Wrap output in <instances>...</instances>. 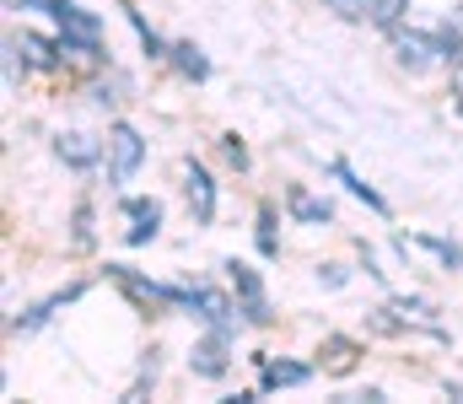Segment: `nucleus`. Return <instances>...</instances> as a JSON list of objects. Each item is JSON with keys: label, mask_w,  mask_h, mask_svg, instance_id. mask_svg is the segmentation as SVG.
Segmentation results:
<instances>
[{"label": "nucleus", "mask_w": 463, "mask_h": 404, "mask_svg": "<svg viewBox=\"0 0 463 404\" xmlns=\"http://www.w3.org/2000/svg\"><path fill=\"white\" fill-rule=\"evenodd\" d=\"M43 11H49V16H54V27L65 33V49L98 54V33H103V27H98V16H87V11H81L76 0H49Z\"/></svg>", "instance_id": "1"}, {"label": "nucleus", "mask_w": 463, "mask_h": 404, "mask_svg": "<svg viewBox=\"0 0 463 404\" xmlns=\"http://www.w3.org/2000/svg\"><path fill=\"white\" fill-rule=\"evenodd\" d=\"M109 151H114V183H129L135 178V167L146 162V140L129 130V125H114V135H109Z\"/></svg>", "instance_id": "2"}, {"label": "nucleus", "mask_w": 463, "mask_h": 404, "mask_svg": "<svg viewBox=\"0 0 463 404\" xmlns=\"http://www.w3.org/2000/svg\"><path fill=\"white\" fill-rule=\"evenodd\" d=\"M184 178H189V205H194V221L205 227V221L216 216V183H211V173H205V167H194V162L184 167Z\"/></svg>", "instance_id": "3"}, {"label": "nucleus", "mask_w": 463, "mask_h": 404, "mask_svg": "<svg viewBox=\"0 0 463 404\" xmlns=\"http://www.w3.org/2000/svg\"><path fill=\"white\" fill-rule=\"evenodd\" d=\"M194 372H205V378L227 372V324H211V340L194 345Z\"/></svg>", "instance_id": "4"}, {"label": "nucleus", "mask_w": 463, "mask_h": 404, "mask_svg": "<svg viewBox=\"0 0 463 404\" xmlns=\"http://www.w3.org/2000/svg\"><path fill=\"white\" fill-rule=\"evenodd\" d=\"M124 216L135 221V227H129V243H151L156 227H162V205H156V200H124Z\"/></svg>", "instance_id": "5"}, {"label": "nucleus", "mask_w": 463, "mask_h": 404, "mask_svg": "<svg viewBox=\"0 0 463 404\" xmlns=\"http://www.w3.org/2000/svg\"><path fill=\"white\" fill-rule=\"evenodd\" d=\"M232 280H237V291H242L248 318H253V324H264V318H269V307H264V286H259V275H253L248 265H232Z\"/></svg>", "instance_id": "6"}, {"label": "nucleus", "mask_w": 463, "mask_h": 404, "mask_svg": "<svg viewBox=\"0 0 463 404\" xmlns=\"http://www.w3.org/2000/svg\"><path fill=\"white\" fill-rule=\"evenodd\" d=\"M437 38H442V54H448V65H463V5L437 27Z\"/></svg>", "instance_id": "7"}, {"label": "nucleus", "mask_w": 463, "mask_h": 404, "mask_svg": "<svg viewBox=\"0 0 463 404\" xmlns=\"http://www.w3.org/2000/svg\"><path fill=\"white\" fill-rule=\"evenodd\" d=\"M60 156H65L71 167H92V162H98V146H92L87 135H65V140H60Z\"/></svg>", "instance_id": "8"}, {"label": "nucleus", "mask_w": 463, "mask_h": 404, "mask_svg": "<svg viewBox=\"0 0 463 404\" xmlns=\"http://www.w3.org/2000/svg\"><path fill=\"white\" fill-rule=\"evenodd\" d=\"M280 383H307V367H297V362H275V367H264V389H280Z\"/></svg>", "instance_id": "9"}, {"label": "nucleus", "mask_w": 463, "mask_h": 404, "mask_svg": "<svg viewBox=\"0 0 463 404\" xmlns=\"http://www.w3.org/2000/svg\"><path fill=\"white\" fill-rule=\"evenodd\" d=\"M291 211H297L302 221H329V216H335V211H329L324 200H313V194H291Z\"/></svg>", "instance_id": "10"}, {"label": "nucleus", "mask_w": 463, "mask_h": 404, "mask_svg": "<svg viewBox=\"0 0 463 404\" xmlns=\"http://www.w3.org/2000/svg\"><path fill=\"white\" fill-rule=\"evenodd\" d=\"M173 54H178V70H184V76H194V81H205V70H211V65L200 60V49H189V43H178Z\"/></svg>", "instance_id": "11"}, {"label": "nucleus", "mask_w": 463, "mask_h": 404, "mask_svg": "<svg viewBox=\"0 0 463 404\" xmlns=\"http://www.w3.org/2000/svg\"><path fill=\"white\" fill-rule=\"evenodd\" d=\"M335 173H340V178H345V183H350V194H361V200H366L372 211H388V205H383V194H372V189H366V183H361V178L350 173L345 162H335Z\"/></svg>", "instance_id": "12"}, {"label": "nucleus", "mask_w": 463, "mask_h": 404, "mask_svg": "<svg viewBox=\"0 0 463 404\" xmlns=\"http://www.w3.org/2000/svg\"><path fill=\"white\" fill-rule=\"evenodd\" d=\"M415 249H426V254H437L442 265H463V249H453V243H442V238H415Z\"/></svg>", "instance_id": "13"}, {"label": "nucleus", "mask_w": 463, "mask_h": 404, "mask_svg": "<svg viewBox=\"0 0 463 404\" xmlns=\"http://www.w3.org/2000/svg\"><path fill=\"white\" fill-rule=\"evenodd\" d=\"M458 114H463V81H458Z\"/></svg>", "instance_id": "14"}]
</instances>
